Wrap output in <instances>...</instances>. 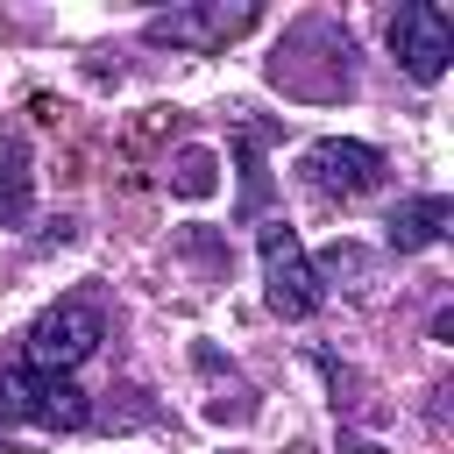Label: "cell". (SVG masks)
<instances>
[{
	"label": "cell",
	"instance_id": "6da1fadb",
	"mask_svg": "<svg viewBox=\"0 0 454 454\" xmlns=\"http://www.w3.org/2000/svg\"><path fill=\"white\" fill-rule=\"evenodd\" d=\"M270 85L291 99H348L355 92V43L333 14H298L270 57Z\"/></svg>",
	"mask_w": 454,
	"mask_h": 454
},
{
	"label": "cell",
	"instance_id": "7a4b0ae2",
	"mask_svg": "<svg viewBox=\"0 0 454 454\" xmlns=\"http://www.w3.org/2000/svg\"><path fill=\"white\" fill-rule=\"evenodd\" d=\"M99 340H106V305H99V298H57V305L35 312V326L21 333V362H28V369H50V376H71Z\"/></svg>",
	"mask_w": 454,
	"mask_h": 454
},
{
	"label": "cell",
	"instance_id": "3957f363",
	"mask_svg": "<svg viewBox=\"0 0 454 454\" xmlns=\"http://www.w3.org/2000/svg\"><path fill=\"white\" fill-rule=\"evenodd\" d=\"M92 419L85 390L71 376H50V369H7L0 376V426H43V433H78Z\"/></svg>",
	"mask_w": 454,
	"mask_h": 454
},
{
	"label": "cell",
	"instance_id": "277c9868",
	"mask_svg": "<svg viewBox=\"0 0 454 454\" xmlns=\"http://www.w3.org/2000/svg\"><path fill=\"white\" fill-rule=\"evenodd\" d=\"M262 21V7L255 0H199V7H163V14H149L142 21V43H156V50H192V57H213V50H227L234 35H248Z\"/></svg>",
	"mask_w": 454,
	"mask_h": 454
},
{
	"label": "cell",
	"instance_id": "5b68a950",
	"mask_svg": "<svg viewBox=\"0 0 454 454\" xmlns=\"http://www.w3.org/2000/svg\"><path fill=\"white\" fill-rule=\"evenodd\" d=\"M255 248H262V298H270V312L277 319H312L326 291H319V270L305 262L298 234L284 220H262L255 227Z\"/></svg>",
	"mask_w": 454,
	"mask_h": 454
},
{
	"label": "cell",
	"instance_id": "8992f818",
	"mask_svg": "<svg viewBox=\"0 0 454 454\" xmlns=\"http://www.w3.org/2000/svg\"><path fill=\"white\" fill-rule=\"evenodd\" d=\"M390 57L411 85H440L447 64H454V14L433 7V0H404L390 14Z\"/></svg>",
	"mask_w": 454,
	"mask_h": 454
},
{
	"label": "cell",
	"instance_id": "52a82bcc",
	"mask_svg": "<svg viewBox=\"0 0 454 454\" xmlns=\"http://www.w3.org/2000/svg\"><path fill=\"white\" fill-rule=\"evenodd\" d=\"M383 149L376 142H348V135H319L305 156H298V177L319 192V199H362L383 184Z\"/></svg>",
	"mask_w": 454,
	"mask_h": 454
},
{
	"label": "cell",
	"instance_id": "ba28073f",
	"mask_svg": "<svg viewBox=\"0 0 454 454\" xmlns=\"http://www.w3.org/2000/svg\"><path fill=\"white\" fill-rule=\"evenodd\" d=\"M447 220H454V199H447V192H419V199H404V206L383 220V241H390L397 255H419V248H433V241L447 234Z\"/></svg>",
	"mask_w": 454,
	"mask_h": 454
},
{
	"label": "cell",
	"instance_id": "9c48e42d",
	"mask_svg": "<svg viewBox=\"0 0 454 454\" xmlns=\"http://www.w3.org/2000/svg\"><path fill=\"white\" fill-rule=\"evenodd\" d=\"M35 206V170H28V142L0 135V227H21Z\"/></svg>",
	"mask_w": 454,
	"mask_h": 454
},
{
	"label": "cell",
	"instance_id": "30bf717a",
	"mask_svg": "<svg viewBox=\"0 0 454 454\" xmlns=\"http://www.w3.org/2000/svg\"><path fill=\"white\" fill-rule=\"evenodd\" d=\"M220 184V163H213V149H177V163H170V192H184V199H206Z\"/></svg>",
	"mask_w": 454,
	"mask_h": 454
},
{
	"label": "cell",
	"instance_id": "8fae6325",
	"mask_svg": "<svg viewBox=\"0 0 454 454\" xmlns=\"http://www.w3.org/2000/svg\"><path fill=\"white\" fill-rule=\"evenodd\" d=\"M227 454H234V447H227Z\"/></svg>",
	"mask_w": 454,
	"mask_h": 454
}]
</instances>
